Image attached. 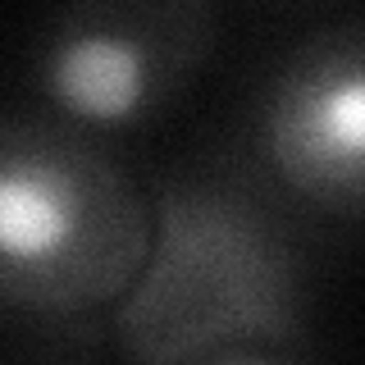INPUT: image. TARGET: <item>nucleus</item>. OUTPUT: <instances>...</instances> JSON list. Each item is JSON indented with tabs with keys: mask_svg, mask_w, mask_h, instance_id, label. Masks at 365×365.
<instances>
[{
	"mask_svg": "<svg viewBox=\"0 0 365 365\" xmlns=\"http://www.w3.org/2000/svg\"><path fill=\"white\" fill-rule=\"evenodd\" d=\"M187 365H306V361H297L279 347H224V351H210V356L187 361Z\"/></svg>",
	"mask_w": 365,
	"mask_h": 365,
	"instance_id": "39448f33",
	"label": "nucleus"
},
{
	"mask_svg": "<svg viewBox=\"0 0 365 365\" xmlns=\"http://www.w3.org/2000/svg\"><path fill=\"white\" fill-rule=\"evenodd\" d=\"M220 41L210 0H73L41 23L28 78L51 119L123 133L169 114Z\"/></svg>",
	"mask_w": 365,
	"mask_h": 365,
	"instance_id": "20e7f679",
	"label": "nucleus"
},
{
	"mask_svg": "<svg viewBox=\"0 0 365 365\" xmlns=\"http://www.w3.org/2000/svg\"><path fill=\"white\" fill-rule=\"evenodd\" d=\"M292 224H351L365 192V23L356 14L306 32L260 73L224 151Z\"/></svg>",
	"mask_w": 365,
	"mask_h": 365,
	"instance_id": "7ed1b4c3",
	"label": "nucleus"
},
{
	"mask_svg": "<svg viewBox=\"0 0 365 365\" xmlns=\"http://www.w3.org/2000/svg\"><path fill=\"white\" fill-rule=\"evenodd\" d=\"M151 197L110 146L51 114L0 110V311L96 324L133 288Z\"/></svg>",
	"mask_w": 365,
	"mask_h": 365,
	"instance_id": "f03ea898",
	"label": "nucleus"
},
{
	"mask_svg": "<svg viewBox=\"0 0 365 365\" xmlns=\"http://www.w3.org/2000/svg\"><path fill=\"white\" fill-rule=\"evenodd\" d=\"M151 242L114 329L133 365H187L224 347L288 351L311 324L302 224L220 155L169 165L151 182Z\"/></svg>",
	"mask_w": 365,
	"mask_h": 365,
	"instance_id": "f257e3e1",
	"label": "nucleus"
}]
</instances>
